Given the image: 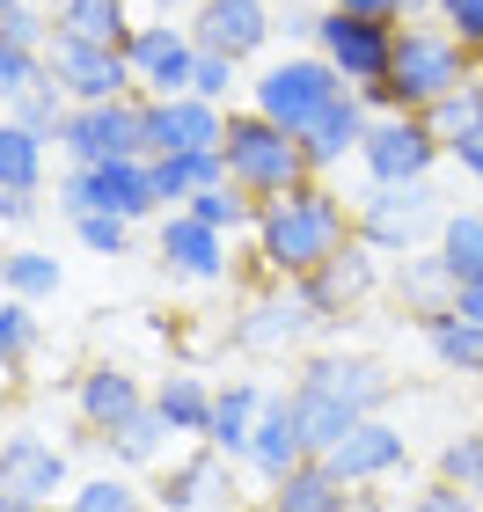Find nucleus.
<instances>
[{
	"mask_svg": "<svg viewBox=\"0 0 483 512\" xmlns=\"http://www.w3.org/2000/svg\"><path fill=\"white\" fill-rule=\"evenodd\" d=\"M249 235H257L264 278H308V271L330 264L344 242H359V220H352V205L330 191V176H308L279 198H257V227H249Z\"/></svg>",
	"mask_w": 483,
	"mask_h": 512,
	"instance_id": "nucleus-1",
	"label": "nucleus"
},
{
	"mask_svg": "<svg viewBox=\"0 0 483 512\" xmlns=\"http://www.w3.org/2000/svg\"><path fill=\"white\" fill-rule=\"evenodd\" d=\"M37 220V191H0V227H30Z\"/></svg>",
	"mask_w": 483,
	"mask_h": 512,
	"instance_id": "nucleus-47",
	"label": "nucleus"
},
{
	"mask_svg": "<svg viewBox=\"0 0 483 512\" xmlns=\"http://www.w3.org/2000/svg\"><path fill=\"white\" fill-rule=\"evenodd\" d=\"M147 169H154V198H161V213H176V205H191L198 191L227 183V161H220V147H205V154H154Z\"/></svg>",
	"mask_w": 483,
	"mask_h": 512,
	"instance_id": "nucleus-27",
	"label": "nucleus"
},
{
	"mask_svg": "<svg viewBox=\"0 0 483 512\" xmlns=\"http://www.w3.org/2000/svg\"><path fill=\"white\" fill-rule=\"evenodd\" d=\"M74 410H81V425L96 439H110L125 417L147 410V395H140V381H132L125 366H88V374L74 381Z\"/></svg>",
	"mask_w": 483,
	"mask_h": 512,
	"instance_id": "nucleus-22",
	"label": "nucleus"
},
{
	"mask_svg": "<svg viewBox=\"0 0 483 512\" xmlns=\"http://www.w3.org/2000/svg\"><path fill=\"white\" fill-rule=\"evenodd\" d=\"M154 249H161V271H169V278H191V286H220V278H227V235L205 227V220H191L183 205L161 213Z\"/></svg>",
	"mask_w": 483,
	"mask_h": 512,
	"instance_id": "nucleus-15",
	"label": "nucleus"
},
{
	"mask_svg": "<svg viewBox=\"0 0 483 512\" xmlns=\"http://www.w3.org/2000/svg\"><path fill=\"white\" fill-rule=\"evenodd\" d=\"M322 322H330V315L301 293V278H271V286L227 322V337H235L242 352H257V359H279V352H293V344H308Z\"/></svg>",
	"mask_w": 483,
	"mask_h": 512,
	"instance_id": "nucleus-9",
	"label": "nucleus"
},
{
	"mask_svg": "<svg viewBox=\"0 0 483 512\" xmlns=\"http://www.w3.org/2000/svg\"><path fill=\"white\" fill-rule=\"evenodd\" d=\"M344 96H359V88H344V74L322 52H286L249 81V110L271 118V125H286V132H315L322 110H337Z\"/></svg>",
	"mask_w": 483,
	"mask_h": 512,
	"instance_id": "nucleus-4",
	"label": "nucleus"
},
{
	"mask_svg": "<svg viewBox=\"0 0 483 512\" xmlns=\"http://www.w3.org/2000/svg\"><path fill=\"white\" fill-rule=\"evenodd\" d=\"M52 22H59V37H81V44H118V52H125V37L140 30L132 0H59Z\"/></svg>",
	"mask_w": 483,
	"mask_h": 512,
	"instance_id": "nucleus-28",
	"label": "nucleus"
},
{
	"mask_svg": "<svg viewBox=\"0 0 483 512\" xmlns=\"http://www.w3.org/2000/svg\"><path fill=\"white\" fill-rule=\"evenodd\" d=\"M213 395H220V388H205L198 374H169V381L154 388V410L169 417V432L205 439V425H213Z\"/></svg>",
	"mask_w": 483,
	"mask_h": 512,
	"instance_id": "nucleus-30",
	"label": "nucleus"
},
{
	"mask_svg": "<svg viewBox=\"0 0 483 512\" xmlns=\"http://www.w3.org/2000/svg\"><path fill=\"white\" fill-rule=\"evenodd\" d=\"M66 512H147V498L132 491L125 476H88V483H74Z\"/></svg>",
	"mask_w": 483,
	"mask_h": 512,
	"instance_id": "nucleus-38",
	"label": "nucleus"
},
{
	"mask_svg": "<svg viewBox=\"0 0 483 512\" xmlns=\"http://www.w3.org/2000/svg\"><path fill=\"white\" fill-rule=\"evenodd\" d=\"M44 74H52L74 103H118V96H140L118 44H81V37H59V30H52V44H44Z\"/></svg>",
	"mask_w": 483,
	"mask_h": 512,
	"instance_id": "nucleus-12",
	"label": "nucleus"
},
{
	"mask_svg": "<svg viewBox=\"0 0 483 512\" xmlns=\"http://www.w3.org/2000/svg\"><path fill=\"white\" fill-rule=\"evenodd\" d=\"M315 52L344 74V88H381L388 81V59H396V22H366V15H344V8H322L315 22Z\"/></svg>",
	"mask_w": 483,
	"mask_h": 512,
	"instance_id": "nucleus-11",
	"label": "nucleus"
},
{
	"mask_svg": "<svg viewBox=\"0 0 483 512\" xmlns=\"http://www.w3.org/2000/svg\"><path fill=\"white\" fill-rule=\"evenodd\" d=\"M249 469H257L264 483H279L286 469H301V461H315L308 454V439H301V425H293V403H286V388H271L264 395V417H257V432H249Z\"/></svg>",
	"mask_w": 483,
	"mask_h": 512,
	"instance_id": "nucleus-21",
	"label": "nucleus"
},
{
	"mask_svg": "<svg viewBox=\"0 0 483 512\" xmlns=\"http://www.w3.org/2000/svg\"><path fill=\"white\" fill-rule=\"evenodd\" d=\"M140 8H147V15H169V22H176L183 8H198V0H140Z\"/></svg>",
	"mask_w": 483,
	"mask_h": 512,
	"instance_id": "nucleus-50",
	"label": "nucleus"
},
{
	"mask_svg": "<svg viewBox=\"0 0 483 512\" xmlns=\"http://www.w3.org/2000/svg\"><path fill=\"white\" fill-rule=\"evenodd\" d=\"M476 125H483V81H476Z\"/></svg>",
	"mask_w": 483,
	"mask_h": 512,
	"instance_id": "nucleus-51",
	"label": "nucleus"
},
{
	"mask_svg": "<svg viewBox=\"0 0 483 512\" xmlns=\"http://www.w3.org/2000/svg\"><path fill=\"white\" fill-rule=\"evenodd\" d=\"M432 22H447V37H462L469 52L483 59V0H440V8H432Z\"/></svg>",
	"mask_w": 483,
	"mask_h": 512,
	"instance_id": "nucleus-44",
	"label": "nucleus"
},
{
	"mask_svg": "<svg viewBox=\"0 0 483 512\" xmlns=\"http://www.w3.org/2000/svg\"><path fill=\"white\" fill-rule=\"evenodd\" d=\"M301 388H315L322 403H337V410H352V417H374L388 403V374L374 359H359V352H315L301 366Z\"/></svg>",
	"mask_w": 483,
	"mask_h": 512,
	"instance_id": "nucleus-16",
	"label": "nucleus"
},
{
	"mask_svg": "<svg viewBox=\"0 0 483 512\" xmlns=\"http://www.w3.org/2000/svg\"><path fill=\"white\" fill-rule=\"evenodd\" d=\"M366 132H374V110H366L359 96H344L337 110H322V125L315 132H301V147H308V169L315 176H330V169H344L359 147H366Z\"/></svg>",
	"mask_w": 483,
	"mask_h": 512,
	"instance_id": "nucleus-24",
	"label": "nucleus"
},
{
	"mask_svg": "<svg viewBox=\"0 0 483 512\" xmlns=\"http://www.w3.org/2000/svg\"><path fill=\"white\" fill-rule=\"evenodd\" d=\"M235 74L242 66L235 59H220V52H198V66H191V96H205V103H235Z\"/></svg>",
	"mask_w": 483,
	"mask_h": 512,
	"instance_id": "nucleus-43",
	"label": "nucleus"
},
{
	"mask_svg": "<svg viewBox=\"0 0 483 512\" xmlns=\"http://www.w3.org/2000/svg\"><path fill=\"white\" fill-rule=\"evenodd\" d=\"M220 161H227V183H242L249 198H279L293 183H308V147L301 132L257 118V110H227V139H220Z\"/></svg>",
	"mask_w": 483,
	"mask_h": 512,
	"instance_id": "nucleus-3",
	"label": "nucleus"
},
{
	"mask_svg": "<svg viewBox=\"0 0 483 512\" xmlns=\"http://www.w3.org/2000/svg\"><path fill=\"white\" fill-rule=\"evenodd\" d=\"M125 66H132V88H140L147 103L191 96V66H198V37H191V22L147 15L140 30L125 37Z\"/></svg>",
	"mask_w": 483,
	"mask_h": 512,
	"instance_id": "nucleus-10",
	"label": "nucleus"
},
{
	"mask_svg": "<svg viewBox=\"0 0 483 512\" xmlns=\"http://www.w3.org/2000/svg\"><path fill=\"white\" fill-rule=\"evenodd\" d=\"M183 213L205 220V227H220V235H242V227H257V198H249L242 183H213V191H198Z\"/></svg>",
	"mask_w": 483,
	"mask_h": 512,
	"instance_id": "nucleus-35",
	"label": "nucleus"
},
{
	"mask_svg": "<svg viewBox=\"0 0 483 512\" xmlns=\"http://www.w3.org/2000/svg\"><path fill=\"white\" fill-rule=\"evenodd\" d=\"M410 512H476L469 491H454V483H432V491H418V505Z\"/></svg>",
	"mask_w": 483,
	"mask_h": 512,
	"instance_id": "nucleus-45",
	"label": "nucleus"
},
{
	"mask_svg": "<svg viewBox=\"0 0 483 512\" xmlns=\"http://www.w3.org/2000/svg\"><path fill=\"white\" fill-rule=\"evenodd\" d=\"M0 191H44V139L0 118Z\"/></svg>",
	"mask_w": 483,
	"mask_h": 512,
	"instance_id": "nucleus-32",
	"label": "nucleus"
},
{
	"mask_svg": "<svg viewBox=\"0 0 483 512\" xmlns=\"http://www.w3.org/2000/svg\"><path fill=\"white\" fill-rule=\"evenodd\" d=\"M418 330H425V352L440 359L447 374H469V381L483 374V322H469V315L447 308V315H425Z\"/></svg>",
	"mask_w": 483,
	"mask_h": 512,
	"instance_id": "nucleus-29",
	"label": "nucleus"
},
{
	"mask_svg": "<svg viewBox=\"0 0 483 512\" xmlns=\"http://www.w3.org/2000/svg\"><path fill=\"white\" fill-rule=\"evenodd\" d=\"M52 8H59V0H52Z\"/></svg>",
	"mask_w": 483,
	"mask_h": 512,
	"instance_id": "nucleus-52",
	"label": "nucleus"
},
{
	"mask_svg": "<svg viewBox=\"0 0 483 512\" xmlns=\"http://www.w3.org/2000/svg\"><path fill=\"white\" fill-rule=\"evenodd\" d=\"M8 118H15V125H30L37 139H59V132H66V118H74V96H66L52 74H44L30 96H15V103H8Z\"/></svg>",
	"mask_w": 483,
	"mask_h": 512,
	"instance_id": "nucleus-34",
	"label": "nucleus"
},
{
	"mask_svg": "<svg viewBox=\"0 0 483 512\" xmlns=\"http://www.w3.org/2000/svg\"><path fill=\"white\" fill-rule=\"evenodd\" d=\"M227 139V110L205 103V96H169V103H147V161L154 154H205Z\"/></svg>",
	"mask_w": 483,
	"mask_h": 512,
	"instance_id": "nucleus-17",
	"label": "nucleus"
},
{
	"mask_svg": "<svg viewBox=\"0 0 483 512\" xmlns=\"http://www.w3.org/2000/svg\"><path fill=\"white\" fill-rule=\"evenodd\" d=\"M447 154H454V161H462V169H469V176L483 183V125H469V132H454V139H447Z\"/></svg>",
	"mask_w": 483,
	"mask_h": 512,
	"instance_id": "nucleus-46",
	"label": "nucleus"
},
{
	"mask_svg": "<svg viewBox=\"0 0 483 512\" xmlns=\"http://www.w3.org/2000/svg\"><path fill=\"white\" fill-rule=\"evenodd\" d=\"M59 147L74 169H103V161H140L147 154V96H118V103H74Z\"/></svg>",
	"mask_w": 483,
	"mask_h": 512,
	"instance_id": "nucleus-8",
	"label": "nucleus"
},
{
	"mask_svg": "<svg viewBox=\"0 0 483 512\" xmlns=\"http://www.w3.org/2000/svg\"><path fill=\"white\" fill-rule=\"evenodd\" d=\"M440 256L454 278H483V213H447L440 227Z\"/></svg>",
	"mask_w": 483,
	"mask_h": 512,
	"instance_id": "nucleus-37",
	"label": "nucleus"
},
{
	"mask_svg": "<svg viewBox=\"0 0 483 512\" xmlns=\"http://www.w3.org/2000/svg\"><path fill=\"white\" fill-rule=\"evenodd\" d=\"M454 315L483 322V278H462V293H454Z\"/></svg>",
	"mask_w": 483,
	"mask_h": 512,
	"instance_id": "nucleus-49",
	"label": "nucleus"
},
{
	"mask_svg": "<svg viewBox=\"0 0 483 512\" xmlns=\"http://www.w3.org/2000/svg\"><path fill=\"white\" fill-rule=\"evenodd\" d=\"M0 286H8V300H52L66 286V271H59V256H44V249H0Z\"/></svg>",
	"mask_w": 483,
	"mask_h": 512,
	"instance_id": "nucleus-31",
	"label": "nucleus"
},
{
	"mask_svg": "<svg viewBox=\"0 0 483 512\" xmlns=\"http://www.w3.org/2000/svg\"><path fill=\"white\" fill-rule=\"evenodd\" d=\"M74 235H81L88 256H125L132 249V220H118V213H81Z\"/></svg>",
	"mask_w": 483,
	"mask_h": 512,
	"instance_id": "nucleus-41",
	"label": "nucleus"
},
{
	"mask_svg": "<svg viewBox=\"0 0 483 512\" xmlns=\"http://www.w3.org/2000/svg\"><path fill=\"white\" fill-rule=\"evenodd\" d=\"M37 352V315L30 300H0V366H22Z\"/></svg>",
	"mask_w": 483,
	"mask_h": 512,
	"instance_id": "nucleus-40",
	"label": "nucleus"
},
{
	"mask_svg": "<svg viewBox=\"0 0 483 512\" xmlns=\"http://www.w3.org/2000/svg\"><path fill=\"white\" fill-rule=\"evenodd\" d=\"M440 154H447V139L432 132V118H418V110H388V118H374V132H366V147H359L366 191H388V183H432Z\"/></svg>",
	"mask_w": 483,
	"mask_h": 512,
	"instance_id": "nucleus-6",
	"label": "nucleus"
},
{
	"mask_svg": "<svg viewBox=\"0 0 483 512\" xmlns=\"http://www.w3.org/2000/svg\"><path fill=\"white\" fill-rule=\"evenodd\" d=\"M264 381H227L213 395V425H205V447H220L227 461L249 454V432H257V417H264Z\"/></svg>",
	"mask_w": 483,
	"mask_h": 512,
	"instance_id": "nucleus-26",
	"label": "nucleus"
},
{
	"mask_svg": "<svg viewBox=\"0 0 483 512\" xmlns=\"http://www.w3.org/2000/svg\"><path fill=\"white\" fill-rule=\"evenodd\" d=\"M322 461H330V469H337L344 483H352V491H366V483L396 476L403 461H410V439H403L396 425H388V417H359V425L344 432V439H337V447L322 454Z\"/></svg>",
	"mask_w": 483,
	"mask_h": 512,
	"instance_id": "nucleus-18",
	"label": "nucleus"
},
{
	"mask_svg": "<svg viewBox=\"0 0 483 512\" xmlns=\"http://www.w3.org/2000/svg\"><path fill=\"white\" fill-rule=\"evenodd\" d=\"M161 512H198V505H213V512H235V469H227V454L220 447H205L191 454L183 469L161 476V491H154Z\"/></svg>",
	"mask_w": 483,
	"mask_h": 512,
	"instance_id": "nucleus-20",
	"label": "nucleus"
},
{
	"mask_svg": "<svg viewBox=\"0 0 483 512\" xmlns=\"http://www.w3.org/2000/svg\"><path fill=\"white\" fill-rule=\"evenodd\" d=\"M374 286H381V256L366 249V242H344L322 271H308V278H301V293H308L330 322H337V315H352L359 300H374Z\"/></svg>",
	"mask_w": 483,
	"mask_h": 512,
	"instance_id": "nucleus-19",
	"label": "nucleus"
},
{
	"mask_svg": "<svg viewBox=\"0 0 483 512\" xmlns=\"http://www.w3.org/2000/svg\"><path fill=\"white\" fill-rule=\"evenodd\" d=\"M52 0H0V44H22V52H44L52 44Z\"/></svg>",
	"mask_w": 483,
	"mask_h": 512,
	"instance_id": "nucleus-36",
	"label": "nucleus"
},
{
	"mask_svg": "<svg viewBox=\"0 0 483 512\" xmlns=\"http://www.w3.org/2000/svg\"><path fill=\"white\" fill-rule=\"evenodd\" d=\"M454 293H462V278H454L447 271V256L440 249H432V256H418V249H410V256H396V300H403V308L410 315H447L454 308Z\"/></svg>",
	"mask_w": 483,
	"mask_h": 512,
	"instance_id": "nucleus-25",
	"label": "nucleus"
},
{
	"mask_svg": "<svg viewBox=\"0 0 483 512\" xmlns=\"http://www.w3.org/2000/svg\"><path fill=\"white\" fill-rule=\"evenodd\" d=\"M161 454H169V417H161L154 403L110 432V461H125V469H147V461H161Z\"/></svg>",
	"mask_w": 483,
	"mask_h": 512,
	"instance_id": "nucleus-33",
	"label": "nucleus"
},
{
	"mask_svg": "<svg viewBox=\"0 0 483 512\" xmlns=\"http://www.w3.org/2000/svg\"><path fill=\"white\" fill-rule=\"evenodd\" d=\"M469 81H483V59L469 52L462 37H447V22H432V15H418V22H396V59H388V81L381 88H366V110L374 118H388V110H425L432 103H447V96H462Z\"/></svg>",
	"mask_w": 483,
	"mask_h": 512,
	"instance_id": "nucleus-2",
	"label": "nucleus"
},
{
	"mask_svg": "<svg viewBox=\"0 0 483 512\" xmlns=\"http://www.w3.org/2000/svg\"><path fill=\"white\" fill-rule=\"evenodd\" d=\"M352 220H359V242L374 256H410L425 235L447 227V205L432 183H388V191H366L352 205Z\"/></svg>",
	"mask_w": 483,
	"mask_h": 512,
	"instance_id": "nucleus-5",
	"label": "nucleus"
},
{
	"mask_svg": "<svg viewBox=\"0 0 483 512\" xmlns=\"http://www.w3.org/2000/svg\"><path fill=\"white\" fill-rule=\"evenodd\" d=\"M37 81H44V52H22V44H0V103L30 96Z\"/></svg>",
	"mask_w": 483,
	"mask_h": 512,
	"instance_id": "nucleus-42",
	"label": "nucleus"
},
{
	"mask_svg": "<svg viewBox=\"0 0 483 512\" xmlns=\"http://www.w3.org/2000/svg\"><path fill=\"white\" fill-rule=\"evenodd\" d=\"M440 483L483 498V432H462V439H447V447H440Z\"/></svg>",
	"mask_w": 483,
	"mask_h": 512,
	"instance_id": "nucleus-39",
	"label": "nucleus"
},
{
	"mask_svg": "<svg viewBox=\"0 0 483 512\" xmlns=\"http://www.w3.org/2000/svg\"><path fill=\"white\" fill-rule=\"evenodd\" d=\"M52 205H59L66 220H81V213H118V220H132V227L161 213L147 154H140V161H103V169H66Z\"/></svg>",
	"mask_w": 483,
	"mask_h": 512,
	"instance_id": "nucleus-7",
	"label": "nucleus"
},
{
	"mask_svg": "<svg viewBox=\"0 0 483 512\" xmlns=\"http://www.w3.org/2000/svg\"><path fill=\"white\" fill-rule=\"evenodd\" d=\"M264 512H359V491L315 454V461H301V469H286L279 483H271Z\"/></svg>",
	"mask_w": 483,
	"mask_h": 512,
	"instance_id": "nucleus-23",
	"label": "nucleus"
},
{
	"mask_svg": "<svg viewBox=\"0 0 483 512\" xmlns=\"http://www.w3.org/2000/svg\"><path fill=\"white\" fill-rule=\"evenodd\" d=\"M191 37H198V52H220V59L242 66L279 37V22H271V0H198Z\"/></svg>",
	"mask_w": 483,
	"mask_h": 512,
	"instance_id": "nucleus-13",
	"label": "nucleus"
},
{
	"mask_svg": "<svg viewBox=\"0 0 483 512\" xmlns=\"http://www.w3.org/2000/svg\"><path fill=\"white\" fill-rule=\"evenodd\" d=\"M344 15H366V22H403V0H330Z\"/></svg>",
	"mask_w": 483,
	"mask_h": 512,
	"instance_id": "nucleus-48",
	"label": "nucleus"
},
{
	"mask_svg": "<svg viewBox=\"0 0 483 512\" xmlns=\"http://www.w3.org/2000/svg\"><path fill=\"white\" fill-rule=\"evenodd\" d=\"M59 491H74V476H66V447H52L44 432H8V439H0V498L52 505Z\"/></svg>",
	"mask_w": 483,
	"mask_h": 512,
	"instance_id": "nucleus-14",
	"label": "nucleus"
}]
</instances>
